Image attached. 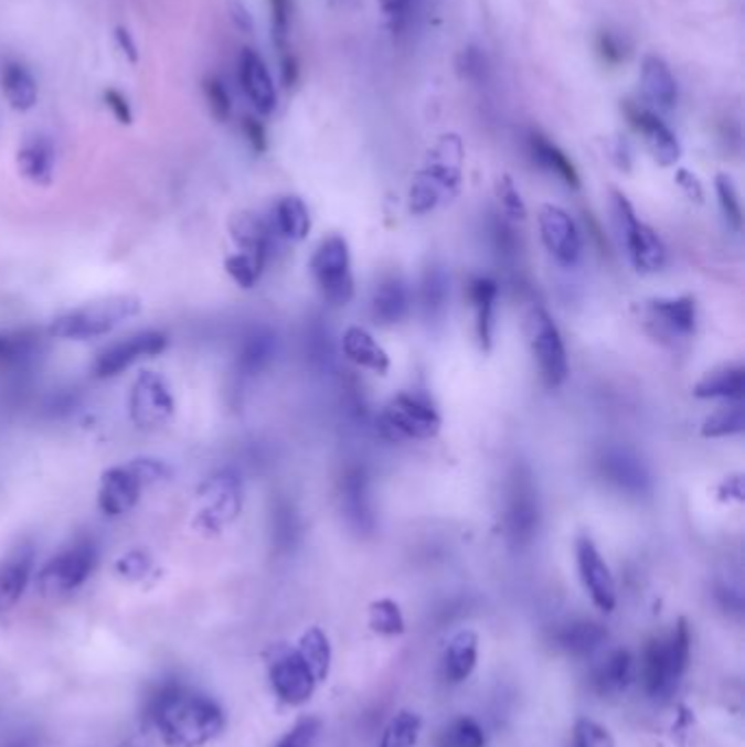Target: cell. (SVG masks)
I'll use <instances>...</instances> for the list:
<instances>
[{
    "label": "cell",
    "instance_id": "cell-1",
    "mask_svg": "<svg viewBox=\"0 0 745 747\" xmlns=\"http://www.w3.org/2000/svg\"><path fill=\"white\" fill-rule=\"evenodd\" d=\"M149 719L167 744L200 747L223 730V713L211 697L193 693L178 680L162 682L147 702Z\"/></svg>",
    "mask_w": 745,
    "mask_h": 747
},
{
    "label": "cell",
    "instance_id": "cell-2",
    "mask_svg": "<svg viewBox=\"0 0 745 747\" xmlns=\"http://www.w3.org/2000/svg\"><path fill=\"white\" fill-rule=\"evenodd\" d=\"M142 302L136 296H109L73 309L51 321L49 334L62 341H88L106 337L114 328L136 318Z\"/></svg>",
    "mask_w": 745,
    "mask_h": 747
},
{
    "label": "cell",
    "instance_id": "cell-3",
    "mask_svg": "<svg viewBox=\"0 0 745 747\" xmlns=\"http://www.w3.org/2000/svg\"><path fill=\"white\" fill-rule=\"evenodd\" d=\"M691 660V630L680 619L667 639H653L642 653V682L651 697H669Z\"/></svg>",
    "mask_w": 745,
    "mask_h": 747
},
{
    "label": "cell",
    "instance_id": "cell-4",
    "mask_svg": "<svg viewBox=\"0 0 745 747\" xmlns=\"http://www.w3.org/2000/svg\"><path fill=\"white\" fill-rule=\"evenodd\" d=\"M613 214L617 232L628 249L632 265L640 274H656L667 263V249L662 238L653 227L642 223L628 198L619 191H613Z\"/></svg>",
    "mask_w": 745,
    "mask_h": 747
},
{
    "label": "cell",
    "instance_id": "cell-5",
    "mask_svg": "<svg viewBox=\"0 0 745 747\" xmlns=\"http://www.w3.org/2000/svg\"><path fill=\"white\" fill-rule=\"evenodd\" d=\"M198 516L195 527L209 534H216L225 530L230 523L236 521L243 508V485L241 477L225 468L209 477L198 490Z\"/></svg>",
    "mask_w": 745,
    "mask_h": 747
},
{
    "label": "cell",
    "instance_id": "cell-6",
    "mask_svg": "<svg viewBox=\"0 0 745 747\" xmlns=\"http://www.w3.org/2000/svg\"><path fill=\"white\" fill-rule=\"evenodd\" d=\"M97 566V548L88 540H79L55 557H51L38 573V588L44 597H64L86 584Z\"/></svg>",
    "mask_w": 745,
    "mask_h": 747
},
{
    "label": "cell",
    "instance_id": "cell-7",
    "mask_svg": "<svg viewBox=\"0 0 745 747\" xmlns=\"http://www.w3.org/2000/svg\"><path fill=\"white\" fill-rule=\"evenodd\" d=\"M441 418L433 409V405L414 394L394 396L381 418L379 428L387 441H407V439H430L439 433Z\"/></svg>",
    "mask_w": 745,
    "mask_h": 747
},
{
    "label": "cell",
    "instance_id": "cell-8",
    "mask_svg": "<svg viewBox=\"0 0 745 747\" xmlns=\"http://www.w3.org/2000/svg\"><path fill=\"white\" fill-rule=\"evenodd\" d=\"M311 271L320 287L321 296L334 305L343 307L354 296V278L350 269V249L343 236L332 234L323 238L311 258Z\"/></svg>",
    "mask_w": 745,
    "mask_h": 747
},
{
    "label": "cell",
    "instance_id": "cell-9",
    "mask_svg": "<svg viewBox=\"0 0 745 747\" xmlns=\"http://www.w3.org/2000/svg\"><path fill=\"white\" fill-rule=\"evenodd\" d=\"M525 321H528V339H530L533 359L538 363L540 378L544 387L557 389L568 376V359H566V348L562 341L560 328L540 307H533Z\"/></svg>",
    "mask_w": 745,
    "mask_h": 747
},
{
    "label": "cell",
    "instance_id": "cell-10",
    "mask_svg": "<svg viewBox=\"0 0 745 747\" xmlns=\"http://www.w3.org/2000/svg\"><path fill=\"white\" fill-rule=\"evenodd\" d=\"M175 416V401L162 374L145 370L129 392V418L140 430L167 427Z\"/></svg>",
    "mask_w": 745,
    "mask_h": 747
},
{
    "label": "cell",
    "instance_id": "cell-11",
    "mask_svg": "<svg viewBox=\"0 0 745 747\" xmlns=\"http://www.w3.org/2000/svg\"><path fill=\"white\" fill-rule=\"evenodd\" d=\"M169 337L160 330H140L106 345L93 365L97 378H114L138 361L158 356L167 350Z\"/></svg>",
    "mask_w": 745,
    "mask_h": 747
},
{
    "label": "cell",
    "instance_id": "cell-12",
    "mask_svg": "<svg viewBox=\"0 0 745 747\" xmlns=\"http://www.w3.org/2000/svg\"><path fill=\"white\" fill-rule=\"evenodd\" d=\"M269 677L276 695L289 704L300 706L305 704L313 691H316V675L311 673L309 664L302 660L298 649H278L272 664H269Z\"/></svg>",
    "mask_w": 745,
    "mask_h": 747
},
{
    "label": "cell",
    "instance_id": "cell-13",
    "mask_svg": "<svg viewBox=\"0 0 745 747\" xmlns=\"http://www.w3.org/2000/svg\"><path fill=\"white\" fill-rule=\"evenodd\" d=\"M538 225L546 252L564 267L577 265L582 258V236L571 214L560 206L544 204L538 213Z\"/></svg>",
    "mask_w": 745,
    "mask_h": 747
},
{
    "label": "cell",
    "instance_id": "cell-14",
    "mask_svg": "<svg viewBox=\"0 0 745 747\" xmlns=\"http://www.w3.org/2000/svg\"><path fill=\"white\" fill-rule=\"evenodd\" d=\"M575 555H577V568H579L582 584L586 593L590 595L593 604L602 612H613L617 608V584L599 548L595 546L590 537L582 535L575 544Z\"/></svg>",
    "mask_w": 745,
    "mask_h": 747
},
{
    "label": "cell",
    "instance_id": "cell-15",
    "mask_svg": "<svg viewBox=\"0 0 745 747\" xmlns=\"http://www.w3.org/2000/svg\"><path fill=\"white\" fill-rule=\"evenodd\" d=\"M461 164H464V142L457 134H444L435 147L426 156V164L423 171H418L426 178L439 195L446 200L455 198L461 184Z\"/></svg>",
    "mask_w": 745,
    "mask_h": 747
},
{
    "label": "cell",
    "instance_id": "cell-16",
    "mask_svg": "<svg viewBox=\"0 0 745 747\" xmlns=\"http://www.w3.org/2000/svg\"><path fill=\"white\" fill-rule=\"evenodd\" d=\"M624 111L630 125L642 136L649 153L660 167H673L680 160L682 149H680L675 134L667 127V122L653 109L626 102Z\"/></svg>",
    "mask_w": 745,
    "mask_h": 747
},
{
    "label": "cell",
    "instance_id": "cell-17",
    "mask_svg": "<svg viewBox=\"0 0 745 747\" xmlns=\"http://www.w3.org/2000/svg\"><path fill=\"white\" fill-rule=\"evenodd\" d=\"M647 323L658 339H689L698 323L695 300L689 296L651 300L647 305Z\"/></svg>",
    "mask_w": 745,
    "mask_h": 747
},
{
    "label": "cell",
    "instance_id": "cell-18",
    "mask_svg": "<svg viewBox=\"0 0 745 747\" xmlns=\"http://www.w3.org/2000/svg\"><path fill=\"white\" fill-rule=\"evenodd\" d=\"M339 499H341V512L345 523L359 532L370 534L376 525L374 510H372V497H370V477L363 466H350L339 483Z\"/></svg>",
    "mask_w": 745,
    "mask_h": 747
},
{
    "label": "cell",
    "instance_id": "cell-19",
    "mask_svg": "<svg viewBox=\"0 0 745 747\" xmlns=\"http://www.w3.org/2000/svg\"><path fill=\"white\" fill-rule=\"evenodd\" d=\"M142 490H145L142 481L134 474V470L127 463L107 468L99 481L97 505L102 514H106L109 519L125 516L136 508Z\"/></svg>",
    "mask_w": 745,
    "mask_h": 747
},
{
    "label": "cell",
    "instance_id": "cell-20",
    "mask_svg": "<svg viewBox=\"0 0 745 747\" xmlns=\"http://www.w3.org/2000/svg\"><path fill=\"white\" fill-rule=\"evenodd\" d=\"M599 472L610 485L630 497H645L651 492L649 470L635 452L626 448H608L599 457Z\"/></svg>",
    "mask_w": 745,
    "mask_h": 747
},
{
    "label": "cell",
    "instance_id": "cell-21",
    "mask_svg": "<svg viewBox=\"0 0 745 747\" xmlns=\"http://www.w3.org/2000/svg\"><path fill=\"white\" fill-rule=\"evenodd\" d=\"M538 519H540V512H538V499H535L532 479L519 472L512 479L508 512H505V525H508V534L512 537V542L519 546L532 542L533 534L538 530Z\"/></svg>",
    "mask_w": 745,
    "mask_h": 747
},
{
    "label": "cell",
    "instance_id": "cell-22",
    "mask_svg": "<svg viewBox=\"0 0 745 747\" xmlns=\"http://www.w3.org/2000/svg\"><path fill=\"white\" fill-rule=\"evenodd\" d=\"M238 82L258 114L269 116L278 107V90L265 60L254 49H243L238 57Z\"/></svg>",
    "mask_w": 745,
    "mask_h": 747
},
{
    "label": "cell",
    "instance_id": "cell-23",
    "mask_svg": "<svg viewBox=\"0 0 745 747\" xmlns=\"http://www.w3.org/2000/svg\"><path fill=\"white\" fill-rule=\"evenodd\" d=\"M35 564V553L29 544L15 546L0 562V612L13 608L24 595Z\"/></svg>",
    "mask_w": 745,
    "mask_h": 747
},
{
    "label": "cell",
    "instance_id": "cell-24",
    "mask_svg": "<svg viewBox=\"0 0 745 747\" xmlns=\"http://www.w3.org/2000/svg\"><path fill=\"white\" fill-rule=\"evenodd\" d=\"M230 234L238 252L249 254L267 265L272 247H274V236H276L269 218L256 213L236 214L230 221Z\"/></svg>",
    "mask_w": 745,
    "mask_h": 747
},
{
    "label": "cell",
    "instance_id": "cell-25",
    "mask_svg": "<svg viewBox=\"0 0 745 747\" xmlns=\"http://www.w3.org/2000/svg\"><path fill=\"white\" fill-rule=\"evenodd\" d=\"M640 93L642 99L651 107L671 109L678 102V84L667 66V62L658 55H645L640 62Z\"/></svg>",
    "mask_w": 745,
    "mask_h": 747
},
{
    "label": "cell",
    "instance_id": "cell-26",
    "mask_svg": "<svg viewBox=\"0 0 745 747\" xmlns=\"http://www.w3.org/2000/svg\"><path fill=\"white\" fill-rule=\"evenodd\" d=\"M18 171L35 186H49L55 175V149L51 140L35 136L26 140L15 156Z\"/></svg>",
    "mask_w": 745,
    "mask_h": 747
},
{
    "label": "cell",
    "instance_id": "cell-27",
    "mask_svg": "<svg viewBox=\"0 0 745 747\" xmlns=\"http://www.w3.org/2000/svg\"><path fill=\"white\" fill-rule=\"evenodd\" d=\"M412 300L407 282L401 276H387L379 282L372 296V316L383 326H392L405 320L409 313Z\"/></svg>",
    "mask_w": 745,
    "mask_h": 747
},
{
    "label": "cell",
    "instance_id": "cell-28",
    "mask_svg": "<svg viewBox=\"0 0 745 747\" xmlns=\"http://www.w3.org/2000/svg\"><path fill=\"white\" fill-rule=\"evenodd\" d=\"M479 660V637L472 630L457 632L444 649L441 669L444 677L450 684H459L468 680L477 666Z\"/></svg>",
    "mask_w": 745,
    "mask_h": 747
},
{
    "label": "cell",
    "instance_id": "cell-29",
    "mask_svg": "<svg viewBox=\"0 0 745 747\" xmlns=\"http://www.w3.org/2000/svg\"><path fill=\"white\" fill-rule=\"evenodd\" d=\"M528 151L532 156L533 164H538L542 171L560 178L566 186L579 189V173L571 158L546 136L532 131L528 138Z\"/></svg>",
    "mask_w": 745,
    "mask_h": 747
},
{
    "label": "cell",
    "instance_id": "cell-30",
    "mask_svg": "<svg viewBox=\"0 0 745 747\" xmlns=\"http://www.w3.org/2000/svg\"><path fill=\"white\" fill-rule=\"evenodd\" d=\"M341 348H343V354L370 370V372H376V374H385L390 370V354L376 343V339L365 330V328H359V326H352L343 332V339H341Z\"/></svg>",
    "mask_w": 745,
    "mask_h": 747
},
{
    "label": "cell",
    "instance_id": "cell-31",
    "mask_svg": "<svg viewBox=\"0 0 745 747\" xmlns=\"http://www.w3.org/2000/svg\"><path fill=\"white\" fill-rule=\"evenodd\" d=\"M635 677V660L630 655V651H613L593 673V689L604 695H619L624 693Z\"/></svg>",
    "mask_w": 745,
    "mask_h": 747
},
{
    "label": "cell",
    "instance_id": "cell-32",
    "mask_svg": "<svg viewBox=\"0 0 745 747\" xmlns=\"http://www.w3.org/2000/svg\"><path fill=\"white\" fill-rule=\"evenodd\" d=\"M0 88L7 104L18 111H29L38 104V82L20 62H7L2 66Z\"/></svg>",
    "mask_w": 745,
    "mask_h": 747
},
{
    "label": "cell",
    "instance_id": "cell-33",
    "mask_svg": "<svg viewBox=\"0 0 745 747\" xmlns=\"http://www.w3.org/2000/svg\"><path fill=\"white\" fill-rule=\"evenodd\" d=\"M269 223H272L276 236L287 238V241H296V243L305 241L311 232L309 209L296 195H289V198H283V200L276 202L272 216H269Z\"/></svg>",
    "mask_w": 745,
    "mask_h": 747
},
{
    "label": "cell",
    "instance_id": "cell-34",
    "mask_svg": "<svg viewBox=\"0 0 745 747\" xmlns=\"http://www.w3.org/2000/svg\"><path fill=\"white\" fill-rule=\"evenodd\" d=\"M470 302L477 316V337L481 348L488 352L492 348L494 337V307L499 296V285L492 278H475L468 289Z\"/></svg>",
    "mask_w": 745,
    "mask_h": 747
},
{
    "label": "cell",
    "instance_id": "cell-35",
    "mask_svg": "<svg viewBox=\"0 0 745 747\" xmlns=\"http://www.w3.org/2000/svg\"><path fill=\"white\" fill-rule=\"evenodd\" d=\"M745 394V370L742 365H731L706 374L695 387L693 396L702 401H735L742 403Z\"/></svg>",
    "mask_w": 745,
    "mask_h": 747
},
{
    "label": "cell",
    "instance_id": "cell-36",
    "mask_svg": "<svg viewBox=\"0 0 745 747\" xmlns=\"http://www.w3.org/2000/svg\"><path fill=\"white\" fill-rule=\"evenodd\" d=\"M606 639H608L606 628L599 626V623H593V621L568 623L555 637L557 644L573 655H586V653L595 651L597 647H602Z\"/></svg>",
    "mask_w": 745,
    "mask_h": 747
},
{
    "label": "cell",
    "instance_id": "cell-37",
    "mask_svg": "<svg viewBox=\"0 0 745 747\" xmlns=\"http://www.w3.org/2000/svg\"><path fill=\"white\" fill-rule=\"evenodd\" d=\"M274 352H276V337L269 330H254L243 341V348H241V354H238V365L245 374L254 376L272 363Z\"/></svg>",
    "mask_w": 745,
    "mask_h": 747
},
{
    "label": "cell",
    "instance_id": "cell-38",
    "mask_svg": "<svg viewBox=\"0 0 745 747\" xmlns=\"http://www.w3.org/2000/svg\"><path fill=\"white\" fill-rule=\"evenodd\" d=\"M448 298H450L448 274L444 271V267H428L425 278H423V291H421L426 318L428 320L441 318L446 313Z\"/></svg>",
    "mask_w": 745,
    "mask_h": 747
},
{
    "label": "cell",
    "instance_id": "cell-39",
    "mask_svg": "<svg viewBox=\"0 0 745 747\" xmlns=\"http://www.w3.org/2000/svg\"><path fill=\"white\" fill-rule=\"evenodd\" d=\"M298 653L309 664V669H311V673L316 675L318 682H323L328 677L332 651H330V642H328L326 634L321 632L320 628H309L302 634L300 644H298Z\"/></svg>",
    "mask_w": 745,
    "mask_h": 747
},
{
    "label": "cell",
    "instance_id": "cell-40",
    "mask_svg": "<svg viewBox=\"0 0 745 747\" xmlns=\"http://www.w3.org/2000/svg\"><path fill=\"white\" fill-rule=\"evenodd\" d=\"M423 730V719L412 711H401L390 719L379 747H416Z\"/></svg>",
    "mask_w": 745,
    "mask_h": 747
},
{
    "label": "cell",
    "instance_id": "cell-41",
    "mask_svg": "<svg viewBox=\"0 0 745 747\" xmlns=\"http://www.w3.org/2000/svg\"><path fill=\"white\" fill-rule=\"evenodd\" d=\"M745 428V412L742 403H735L731 407H722L715 414H711L704 425H702V435L717 439V437H731L739 435Z\"/></svg>",
    "mask_w": 745,
    "mask_h": 747
},
{
    "label": "cell",
    "instance_id": "cell-42",
    "mask_svg": "<svg viewBox=\"0 0 745 747\" xmlns=\"http://www.w3.org/2000/svg\"><path fill=\"white\" fill-rule=\"evenodd\" d=\"M370 628L383 637H398L405 632L401 606L392 599H379L370 606Z\"/></svg>",
    "mask_w": 745,
    "mask_h": 747
},
{
    "label": "cell",
    "instance_id": "cell-43",
    "mask_svg": "<svg viewBox=\"0 0 745 747\" xmlns=\"http://www.w3.org/2000/svg\"><path fill=\"white\" fill-rule=\"evenodd\" d=\"M225 271L230 274V278L241 287V289H252L263 271H265V263H260L258 258L249 256V254H243V252H236L234 256H230L225 260Z\"/></svg>",
    "mask_w": 745,
    "mask_h": 747
},
{
    "label": "cell",
    "instance_id": "cell-44",
    "mask_svg": "<svg viewBox=\"0 0 745 747\" xmlns=\"http://www.w3.org/2000/svg\"><path fill=\"white\" fill-rule=\"evenodd\" d=\"M715 191H717V200H720V206H722V213L726 216V221L735 230H742L744 211H742V200H739V191L735 186V180L728 173H720L715 178Z\"/></svg>",
    "mask_w": 745,
    "mask_h": 747
},
{
    "label": "cell",
    "instance_id": "cell-45",
    "mask_svg": "<svg viewBox=\"0 0 745 747\" xmlns=\"http://www.w3.org/2000/svg\"><path fill=\"white\" fill-rule=\"evenodd\" d=\"M444 747H486V733L483 728L470 719V717H461L457 722H453L441 739Z\"/></svg>",
    "mask_w": 745,
    "mask_h": 747
},
{
    "label": "cell",
    "instance_id": "cell-46",
    "mask_svg": "<svg viewBox=\"0 0 745 747\" xmlns=\"http://www.w3.org/2000/svg\"><path fill=\"white\" fill-rule=\"evenodd\" d=\"M272 7V33L278 53L289 49V29H291V0H269Z\"/></svg>",
    "mask_w": 745,
    "mask_h": 747
},
{
    "label": "cell",
    "instance_id": "cell-47",
    "mask_svg": "<svg viewBox=\"0 0 745 747\" xmlns=\"http://www.w3.org/2000/svg\"><path fill=\"white\" fill-rule=\"evenodd\" d=\"M202 88H204V97H206V104H209L214 120L225 122L232 116V97H230L225 84L219 77H206Z\"/></svg>",
    "mask_w": 745,
    "mask_h": 747
},
{
    "label": "cell",
    "instance_id": "cell-48",
    "mask_svg": "<svg viewBox=\"0 0 745 747\" xmlns=\"http://www.w3.org/2000/svg\"><path fill=\"white\" fill-rule=\"evenodd\" d=\"M497 198H499V204H501V211L508 214L510 218H517V221H523L528 216V206L514 184V180L510 175H501L499 182H497Z\"/></svg>",
    "mask_w": 745,
    "mask_h": 747
},
{
    "label": "cell",
    "instance_id": "cell-49",
    "mask_svg": "<svg viewBox=\"0 0 745 747\" xmlns=\"http://www.w3.org/2000/svg\"><path fill=\"white\" fill-rule=\"evenodd\" d=\"M573 747H617L613 735L593 719H579L575 724Z\"/></svg>",
    "mask_w": 745,
    "mask_h": 747
},
{
    "label": "cell",
    "instance_id": "cell-50",
    "mask_svg": "<svg viewBox=\"0 0 745 747\" xmlns=\"http://www.w3.org/2000/svg\"><path fill=\"white\" fill-rule=\"evenodd\" d=\"M457 73L466 82H483L488 73V60L481 49L466 46L457 57Z\"/></svg>",
    "mask_w": 745,
    "mask_h": 747
},
{
    "label": "cell",
    "instance_id": "cell-51",
    "mask_svg": "<svg viewBox=\"0 0 745 747\" xmlns=\"http://www.w3.org/2000/svg\"><path fill=\"white\" fill-rule=\"evenodd\" d=\"M127 466L134 470V474L142 481L145 488L158 481H167L171 477V468L156 457H136Z\"/></svg>",
    "mask_w": 745,
    "mask_h": 747
},
{
    "label": "cell",
    "instance_id": "cell-52",
    "mask_svg": "<svg viewBox=\"0 0 745 747\" xmlns=\"http://www.w3.org/2000/svg\"><path fill=\"white\" fill-rule=\"evenodd\" d=\"M149 570H151V557L140 548L120 555L118 562H116V573L125 579H131V581L142 579Z\"/></svg>",
    "mask_w": 745,
    "mask_h": 747
},
{
    "label": "cell",
    "instance_id": "cell-53",
    "mask_svg": "<svg viewBox=\"0 0 745 747\" xmlns=\"http://www.w3.org/2000/svg\"><path fill=\"white\" fill-rule=\"evenodd\" d=\"M597 55L602 57L604 64L608 66H619L621 62H626V44L621 42V38H617L610 31H602L597 35Z\"/></svg>",
    "mask_w": 745,
    "mask_h": 747
},
{
    "label": "cell",
    "instance_id": "cell-54",
    "mask_svg": "<svg viewBox=\"0 0 745 747\" xmlns=\"http://www.w3.org/2000/svg\"><path fill=\"white\" fill-rule=\"evenodd\" d=\"M29 350H31V339L24 332H15V334L0 332V365L20 361L24 354H29Z\"/></svg>",
    "mask_w": 745,
    "mask_h": 747
},
{
    "label": "cell",
    "instance_id": "cell-55",
    "mask_svg": "<svg viewBox=\"0 0 745 747\" xmlns=\"http://www.w3.org/2000/svg\"><path fill=\"white\" fill-rule=\"evenodd\" d=\"M321 722L316 717H307L296 724V728L276 747H309L320 735Z\"/></svg>",
    "mask_w": 745,
    "mask_h": 747
},
{
    "label": "cell",
    "instance_id": "cell-56",
    "mask_svg": "<svg viewBox=\"0 0 745 747\" xmlns=\"http://www.w3.org/2000/svg\"><path fill=\"white\" fill-rule=\"evenodd\" d=\"M104 102H106L107 109L111 111V116L120 122V125H131L134 122V111L127 102V97L123 93H118L116 88H107L104 93Z\"/></svg>",
    "mask_w": 745,
    "mask_h": 747
},
{
    "label": "cell",
    "instance_id": "cell-57",
    "mask_svg": "<svg viewBox=\"0 0 745 747\" xmlns=\"http://www.w3.org/2000/svg\"><path fill=\"white\" fill-rule=\"evenodd\" d=\"M241 127H243V134H245L247 142H249V147H252L256 153L267 151V131H265V125H263L258 118L245 116Z\"/></svg>",
    "mask_w": 745,
    "mask_h": 747
},
{
    "label": "cell",
    "instance_id": "cell-58",
    "mask_svg": "<svg viewBox=\"0 0 745 747\" xmlns=\"http://www.w3.org/2000/svg\"><path fill=\"white\" fill-rule=\"evenodd\" d=\"M414 0H379V9L383 15L392 22V26H401V22L407 18Z\"/></svg>",
    "mask_w": 745,
    "mask_h": 747
},
{
    "label": "cell",
    "instance_id": "cell-59",
    "mask_svg": "<svg viewBox=\"0 0 745 747\" xmlns=\"http://www.w3.org/2000/svg\"><path fill=\"white\" fill-rule=\"evenodd\" d=\"M675 184L684 191V195H687L689 200L702 204V200H704V189H702V182L698 180V175H693V173L687 171V169H680V171L675 173Z\"/></svg>",
    "mask_w": 745,
    "mask_h": 747
},
{
    "label": "cell",
    "instance_id": "cell-60",
    "mask_svg": "<svg viewBox=\"0 0 745 747\" xmlns=\"http://www.w3.org/2000/svg\"><path fill=\"white\" fill-rule=\"evenodd\" d=\"M300 77V68H298V60L291 51L280 53V79L285 84V88H294L298 84Z\"/></svg>",
    "mask_w": 745,
    "mask_h": 747
},
{
    "label": "cell",
    "instance_id": "cell-61",
    "mask_svg": "<svg viewBox=\"0 0 745 747\" xmlns=\"http://www.w3.org/2000/svg\"><path fill=\"white\" fill-rule=\"evenodd\" d=\"M114 38H116V44H118V49H120V53L131 62V64H138V60H140V53H138V46H136V42H134V38H131V33L125 29V26H116V31H114Z\"/></svg>",
    "mask_w": 745,
    "mask_h": 747
},
{
    "label": "cell",
    "instance_id": "cell-62",
    "mask_svg": "<svg viewBox=\"0 0 745 747\" xmlns=\"http://www.w3.org/2000/svg\"><path fill=\"white\" fill-rule=\"evenodd\" d=\"M230 18L232 22L243 31V33H252L254 31V20L249 9L241 2V0H232L230 2Z\"/></svg>",
    "mask_w": 745,
    "mask_h": 747
},
{
    "label": "cell",
    "instance_id": "cell-63",
    "mask_svg": "<svg viewBox=\"0 0 745 747\" xmlns=\"http://www.w3.org/2000/svg\"><path fill=\"white\" fill-rule=\"evenodd\" d=\"M720 497H722L724 501H737V503H742V501H744V479H742V474L728 477V479L720 485Z\"/></svg>",
    "mask_w": 745,
    "mask_h": 747
},
{
    "label": "cell",
    "instance_id": "cell-64",
    "mask_svg": "<svg viewBox=\"0 0 745 747\" xmlns=\"http://www.w3.org/2000/svg\"><path fill=\"white\" fill-rule=\"evenodd\" d=\"M2 747H33V741L29 737H15V739L7 741Z\"/></svg>",
    "mask_w": 745,
    "mask_h": 747
}]
</instances>
